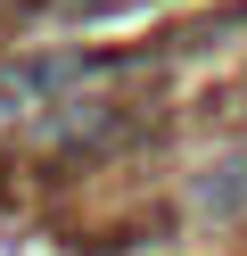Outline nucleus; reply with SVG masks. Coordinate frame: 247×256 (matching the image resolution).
Returning <instances> with one entry per match:
<instances>
[{
    "label": "nucleus",
    "mask_w": 247,
    "mask_h": 256,
    "mask_svg": "<svg viewBox=\"0 0 247 256\" xmlns=\"http://www.w3.org/2000/svg\"><path fill=\"white\" fill-rule=\"evenodd\" d=\"M140 8H157V0H49V17H66V25H115Z\"/></svg>",
    "instance_id": "obj_4"
},
{
    "label": "nucleus",
    "mask_w": 247,
    "mask_h": 256,
    "mask_svg": "<svg viewBox=\"0 0 247 256\" xmlns=\"http://www.w3.org/2000/svg\"><path fill=\"white\" fill-rule=\"evenodd\" d=\"M132 124H140V108H132L124 91H82V100H58L33 132H41L49 149H107V140H124Z\"/></svg>",
    "instance_id": "obj_2"
},
{
    "label": "nucleus",
    "mask_w": 247,
    "mask_h": 256,
    "mask_svg": "<svg viewBox=\"0 0 247 256\" xmlns=\"http://www.w3.org/2000/svg\"><path fill=\"white\" fill-rule=\"evenodd\" d=\"M181 198H190L198 223H231V215H247V140H239V149H214L206 166L181 182Z\"/></svg>",
    "instance_id": "obj_3"
},
{
    "label": "nucleus",
    "mask_w": 247,
    "mask_h": 256,
    "mask_svg": "<svg viewBox=\"0 0 247 256\" xmlns=\"http://www.w3.org/2000/svg\"><path fill=\"white\" fill-rule=\"evenodd\" d=\"M239 108H247V83H239Z\"/></svg>",
    "instance_id": "obj_5"
},
{
    "label": "nucleus",
    "mask_w": 247,
    "mask_h": 256,
    "mask_svg": "<svg viewBox=\"0 0 247 256\" xmlns=\"http://www.w3.org/2000/svg\"><path fill=\"white\" fill-rule=\"evenodd\" d=\"M115 74V58L99 50H41V58H0V132H16V124H41L58 100H82V91H99Z\"/></svg>",
    "instance_id": "obj_1"
}]
</instances>
